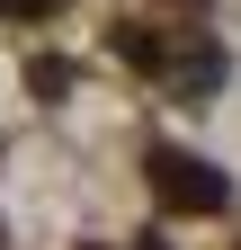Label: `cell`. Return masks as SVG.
I'll use <instances>...</instances> for the list:
<instances>
[{"label": "cell", "mask_w": 241, "mask_h": 250, "mask_svg": "<svg viewBox=\"0 0 241 250\" xmlns=\"http://www.w3.org/2000/svg\"><path fill=\"white\" fill-rule=\"evenodd\" d=\"M143 179L161 188V206H179V214H215L232 188H223V170H205V161H188V152H152V161H143Z\"/></svg>", "instance_id": "1"}]
</instances>
